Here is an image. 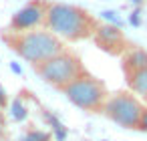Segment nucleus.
<instances>
[{"label":"nucleus","instance_id":"obj_1","mask_svg":"<svg viewBox=\"0 0 147 141\" xmlns=\"http://www.w3.org/2000/svg\"><path fill=\"white\" fill-rule=\"evenodd\" d=\"M99 20L81 6L65 4V2H49L45 28L57 34L61 40L79 43L93 38Z\"/></svg>","mask_w":147,"mask_h":141},{"label":"nucleus","instance_id":"obj_2","mask_svg":"<svg viewBox=\"0 0 147 141\" xmlns=\"http://www.w3.org/2000/svg\"><path fill=\"white\" fill-rule=\"evenodd\" d=\"M2 40L6 47L18 55L30 67H36L61 53H65V43L47 28H36L28 32H2Z\"/></svg>","mask_w":147,"mask_h":141},{"label":"nucleus","instance_id":"obj_3","mask_svg":"<svg viewBox=\"0 0 147 141\" xmlns=\"http://www.w3.org/2000/svg\"><path fill=\"white\" fill-rule=\"evenodd\" d=\"M32 69L45 83H49L51 87H55L59 91H63L73 81H77L79 77L89 73L85 69L81 57L71 53V51H65V53H61V55H57V57H53V59H49Z\"/></svg>","mask_w":147,"mask_h":141},{"label":"nucleus","instance_id":"obj_4","mask_svg":"<svg viewBox=\"0 0 147 141\" xmlns=\"http://www.w3.org/2000/svg\"><path fill=\"white\" fill-rule=\"evenodd\" d=\"M75 107H79L81 111L87 113H103L107 99H109V89L105 87V83L97 77H93L91 73H85L83 77H79L77 81H73L69 87H65L61 91Z\"/></svg>","mask_w":147,"mask_h":141},{"label":"nucleus","instance_id":"obj_5","mask_svg":"<svg viewBox=\"0 0 147 141\" xmlns=\"http://www.w3.org/2000/svg\"><path fill=\"white\" fill-rule=\"evenodd\" d=\"M145 107L147 105H143V101L131 91H117L109 95L103 115L123 129H139Z\"/></svg>","mask_w":147,"mask_h":141},{"label":"nucleus","instance_id":"obj_6","mask_svg":"<svg viewBox=\"0 0 147 141\" xmlns=\"http://www.w3.org/2000/svg\"><path fill=\"white\" fill-rule=\"evenodd\" d=\"M47 8H49L47 0H30V2H26L22 8H18L12 14L6 32H28V30H36V28H45Z\"/></svg>","mask_w":147,"mask_h":141},{"label":"nucleus","instance_id":"obj_7","mask_svg":"<svg viewBox=\"0 0 147 141\" xmlns=\"http://www.w3.org/2000/svg\"><path fill=\"white\" fill-rule=\"evenodd\" d=\"M93 40L103 53H107L111 57H123L131 49L127 36L121 30V26L109 24V22H99V26L93 34Z\"/></svg>","mask_w":147,"mask_h":141},{"label":"nucleus","instance_id":"obj_8","mask_svg":"<svg viewBox=\"0 0 147 141\" xmlns=\"http://www.w3.org/2000/svg\"><path fill=\"white\" fill-rule=\"evenodd\" d=\"M145 67H147V51H145V49L131 47V49L121 57V69H123V75H125V73H131V71L145 69Z\"/></svg>","mask_w":147,"mask_h":141},{"label":"nucleus","instance_id":"obj_9","mask_svg":"<svg viewBox=\"0 0 147 141\" xmlns=\"http://www.w3.org/2000/svg\"><path fill=\"white\" fill-rule=\"evenodd\" d=\"M125 81H127L129 91L133 95H137L141 101L147 103V67L145 69H139V71L125 73Z\"/></svg>","mask_w":147,"mask_h":141},{"label":"nucleus","instance_id":"obj_10","mask_svg":"<svg viewBox=\"0 0 147 141\" xmlns=\"http://www.w3.org/2000/svg\"><path fill=\"white\" fill-rule=\"evenodd\" d=\"M8 109H10V117H12V121H16V123H22V121L28 117V107L22 103L20 97H14L12 103L8 105Z\"/></svg>","mask_w":147,"mask_h":141},{"label":"nucleus","instance_id":"obj_11","mask_svg":"<svg viewBox=\"0 0 147 141\" xmlns=\"http://www.w3.org/2000/svg\"><path fill=\"white\" fill-rule=\"evenodd\" d=\"M24 135H28L32 141H51V135L45 131H38V129H28Z\"/></svg>","mask_w":147,"mask_h":141},{"label":"nucleus","instance_id":"obj_12","mask_svg":"<svg viewBox=\"0 0 147 141\" xmlns=\"http://www.w3.org/2000/svg\"><path fill=\"white\" fill-rule=\"evenodd\" d=\"M8 105H10V99H8V93H6V89H4L2 85H0V109H2V111H4V109H6Z\"/></svg>","mask_w":147,"mask_h":141},{"label":"nucleus","instance_id":"obj_13","mask_svg":"<svg viewBox=\"0 0 147 141\" xmlns=\"http://www.w3.org/2000/svg\"><path fill=\"white\" fill-rule=\"evenodd\" d=\"M4 137H6V115H4L2 109H0V141Z\"/></svg>","mask_w":147,"mask_h":141},{"label":"nucleus","instance_id":"obj_14","mask_svg":"<svg viewBox=\"0 0 147 141\" xmlns=\"http://www.w3.org/2000/svg\"><path fill=\"white\" fill-rule=\"evenodd\" d=\"M137 131L147 133V107H145V111H143V115H141V123H139V129H137Z\"/></svg>","mask_w":147,"mask_h":141},{"label":"nucleus","instance_id":"obj_15","mask_svg":"<svg viewBox=\"0 0 147 141\" xmlns=\"http://www.w3.org/2000/svg\"><path fill=\"white\" fill-rule=\"evenodd\" d=\"M137 14H139V12H133V14H131V22H133V24H139V16H137Z\"/></svg>","mask_w":147,"mask_h":141},{"label":"nucleus","instance_id":"obj_16","mask_svg":"<svg viewBox=\"0 0 147 141\" xmlns=\"http://www.w3.org/2000/svg\"><path fill=\"white\" fill-rule=\"evenodd\" d=\"M131 2H133V4H141V2H143V0H131Z\"/></svg>","mask_w":147,"mask_h":141}]
</instances>
